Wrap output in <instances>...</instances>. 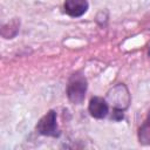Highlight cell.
<instances>
[{"label":"cell","mask_w":150,"mask_h":150,"mask_svg":"<svg viewBox=\"0 0 150 150\" xmlns=\"http://www.w3.org/2000/svg\"><path fill=\"white\" fill-rule=\"evenodd\" d=\"M108 98L112 104V118L120 121L123 118V111L130 103V96L128 88L120 83L115 86L108 94Z\"/></svg>","instance_id":"6da1fadb"},{"label":"cell","mask_w":150,"mask_h":150,"mask_svg":"<svg viewBox=\"0 0 150 150\" xmlns=\"http://www.w3.org/2000/svg\"><path fill=\"white\" fill-rule=\"evenodd\" d=\"M88 83L81 73L73 74L67 84V97L73 104H81L84 101Z\"/></svg>","instance_id":"7a4b0ae2"},{"label":"cell","mask_w":150,"mask_h":150,"mask_svg":"<svg viewBox=\"0 0 150 150\" xmlns=\"http://www.w3.org/2000/svg\"><path fill=\"white\" fill-rule=\"evenodd\" d=\"M19 27H20V20H18L16 18H14L8 23H6V25L2 26V28H1V35L5 39H13L19 33Z\"/></svg>","instance_id":"52a82bcc"},{"label":"cell","mask_w":150,"mask_h":150,"mask_svg":"<svg viewBox=\"0 0 150 150\" xmlns=\"http://www.w3.org/2000/svg\"><path fill=\"white\" fill-rule=\"evenodd\" d=\"M88 110H89L90 115L94 118L101 120V118H104L108 115L109 105H108V103L104 98H102L100 96H94L89 101Z\"/></svg>","instance_id":"277c9868"},{"label":"cell","mask_w":150,"mask_h":150,"mask_svg":"<svg viewBox=\"0 0 150 150\" xmlns=\"http://www.w3.org/2000/svg\"><path fill=\"white\" fill-rule=\"evenodd\" d=\"M89 4L87 0H64V12L71 18H80L88 11Z\"/></svg>","instance_id":"5b68a950"},{"label":"cell","mask_w":150,"mask_h":150,"mask_svg":"<svg viewBox=\"0 0 150 150\" xmlns=\"http://www.w3.org/2000/svg\"><path fill=\"white\" fill-rule=\"evenodd\" d=\"M138 142L142 145H150V110L144 120V122L142 123V125L138 129Z\"/></svg>","instance_id":"8992f818"},{"label":"cell","mask_w":150,"mask_h":150,"mask_svg":"<svg viewBox=\"0 0 150 150\" xmlns=\"http://www.w3.org/2000/svg\"><path fill=\"white\" fill-rule=\"evenodd\" d=\"M36 131L40 135L50 137H57L60 135L56 123V112L54 110H49L39 120L36 124Z\"/></svg>","instance_id":"3957f363"}]
</instances>
